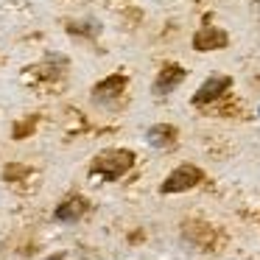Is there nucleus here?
<instances>
[{"mask_svg": "<svg viewBox=\"0 0 260 260\" xmlns=\"http://www.w3.org/2000/svg\"><path fill=\"white\" fill-rule=\"evenodd\" d=\"M132 165H135V154H132L129 148H107V151H101L92 159L90 171H92V176H98V179H104V182H115V179H120Z\"/></svg>", "mask_w": 260, "mask_h": 260, "instance_id": "1", "label": "nucleus"}, {"mask_svg": "<svg viewBox=\"0 0 260 260\" xmlns=\"http://www.w3.org/2000/svg\"><path fill=\"white\" fill-rule=\"evenodd\" d=\"M202 179H204L202 168L185 162V165H179L176 171H171V174L165 176L159 190H162V193H185V190H190V187H196Z\"/></svg>", "mask_w": 260, "mask_h": 260, "instance_id": "2", "label": "nucleus"}, {"mask_svg": "<svg viewBox=\"0 0 260 260\" xmlns=\"http://www.w3.org/2000/svg\"><path fill=\"white\" fill-rule=\"evenodd\" d=\"M230 45V37H226L224 28H215V25H207V28H199L193 34V48L199 53H210V51H221V48Z\"/></svg>", "mask_w": 260, "mask_h": 260, "instance_id": "3", "label": "nucleus"}, {"mask_svg": "<svg viewBox=\"0 0 260 260\" xmlns=\"http://www.w3.org/2000/svg\"><path fill=\"white\" fill-rule=\"evenodd\" d=\"M230 84H232L230 76H224V73H213L202 87H199V92L193 95V104H213L215 98H221L226 90H230Z\"/></svg>", "mask_w": 260, "mask_h": 260, "instance_id": "4", "label": "nucleus"}, {"mask_svg": "<svg viewBox=\"0 0 260 260\" xmlns=\"http://www.w3.org/2000/svg\"><path fill=\"white\" fill-rule=\"evenodd\" d=\"M182 81H185V68H182V64H165V68L159 70L157 81H154V95H168V92L176 90Z\"/></svg>", "mask_w": 260, "mask_h": 260, "instance_id": "5", "label": "nucleus"}, {"mask_svg": "<svg viewBox=\"0 0 260 260\" xmlns=\"http://www.w3.org/2000/svg\"><path fill=\"white\" fill-rule=\"evenodd\" d=\"M176 137H179V132H176V126H171V123H157V126H151V129L146 132L148 146H154V148H171L176 143Z\"/></svg>", "mask_w": 260, "mask_h": 260, "instance_id": "6", "label": "nucleus"}, {"mask_svg": "<svg viewBox=\"0 0 260 260\" xmlns=\"http://www.w3.org/2000/svg\"><path fill=\"white\" fill-rule=\"evenodd\" d=\"M84 213H87V199H81V196H70V199H64V202L59 204L53 215H56V221L73 224V221H79Z\"/></svg>", "mask_w": 260, "mask_h": 260, "instance_id": "7", "label": "nucleus"}, {"mask_svg": "<svg viewBox=\"0 0 260 260\" xmlns=\"http://www.w3.org/2000/svg\"><path fill=\"white\" fill-rule=\"evenodd\" d=\"M123 90H126V76L123 73H112L109 79H104L101 84H95L92 95L95 98H115V95H120Z\"/></svg>", "mask_w": 260, "mask_h": 260, "instance_id": "8", "label": "nucleus"}, {"mask_svg": "<svg viewBox=\"0 0 260 260\" xmlns=\"http://www.w3.org/2000/svg\"><path fill=\"white\" fill-rule=\"evenodd\" d=\"M34 129H37V115H28L25 120H20V123L14 126L12 135H14V140H23V137H28Z\"/></svg>", "mask_w": 260, "mask_h": 260, "instance_id": "9", "label": "nucleus"}]
</instances>
